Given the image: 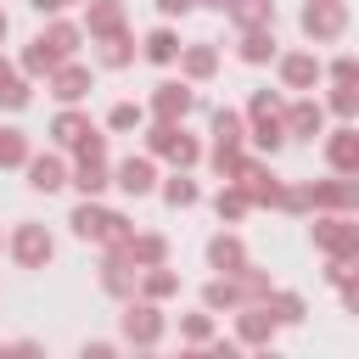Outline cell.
Wrapping results in <instances>:
<instances>
[{
    "instance_id": "cell-1",
    "label": "cell",
    "mask_w": 359,
    "mask_h": 359,
    "mask_svg": "<svg viewBox=\"0 0 359 359\" xmlns=\"http://www.w3.org/2000/svg\"><path fill=\"white\" fill-rule=\"evenodd\" d=\"M303 28H309L314 39H331V34L342 28V6H337V0H314V6L303 11Z\"/></svg>"
},
{
    "instance_id": "cell-2",
    "label": "cell",
    "mask_w": 359,
    "mask_h": 359,
    "mask_svg": "<svg viewBox=\"0 0 359 359\" xmlns=\"http://www.w3.org/2000/svg\"><path fill=\"white\" fill-rule=\"evenodd\" d=\"M73 224H79V236H95V241L123 236V219H112V213H101V208H79V213H73Z\"/></svg>"
},
{
    "instance_id": "cell-3",
    "label": "cell",
    "mask_w": 359,
    "mask_h": 359,
    "mask_svg": "<svg viewBox=\"0 0 359 359\" xmlns=\"http://www.w3.org/2000/svg\"><path fill=\"white\" fill-rule=\"evenodd\" d=\"M123 331H129L135 342H151V337L163 331V320H157V309H129V314H123Z\"/></svg>"
},
{
    "instance_id": "cell-4",
    "label": "cell",
    "mask_w": 359,
    "mask_h": 359,
    "mask_svg": "<svg viewBox=\"0 0 359 359\" xmlns=\"http://www.w3.org/2000/svg\"><path fill=\"white\" fill-rule=\"evenodd\" d=\"M118 185H123V191H135V196H140V191H151V163H123V168H118Z\"/></svg>"
},
{
    "instance_id": "cell-5",
    "label": "cell",
    "mask_w": 359,
    "mask_h": 359,
    "mask_svg": "<svg viewBox=\"0 0 359 359\" xmlns=\"http://www.w3.org/2000/svg\"><path fill=\"white\" fill-rule=\"evenodd\" d=\"M17 252H22V264H39V258H50V241H45V236L28 224V230L17 236Z\"/></svg>"
},
{
    "instance_id": "cell-6",
    "label": "cell",
    "mask_w": 359,
    "mask_h": 359,
    "mask_svg": "<svg viewBox=\"0 0 359 359\" xmlns=\"http://www.w3.org/2000/svg\"><path fill=\"white\" fill-rule=\"evenodd\" d=\"M185 107H191V90H185V84H163L157 112H163V118H174V112H185Z\"/></svg>"
},
{
    "instance_id": "cell-7",
    "label": "cell",
    "mask_w": 359,
    "mask_h": 359,
    "mask_svg": "<svg viewBox=\"0 0 359 359\" xmlns=\"http://www.w3.org/2000/svg\"><path fill=\"white\" fill-rule=\"evenodd\" d=\"M34 185H39V191H56V185H62V163H56V157H39V163H34Z\"/></svg>"
},
{
    "instance_id": "cell-8",
    "label": "cell",
    "mask_w": 359,
    "mask_h": 359,
    "mask_svg": "<svg viewBox=\"0 0 359 359\" xmlns=\"http://www.w3.org/2000/svg\"><path fill=\"white\" fill-rule=\"evenodd\" d=\"M286 79H292V84H309V79H320V62H314V56H292V62H286Z\"/></svg>"
},
{
    "instance_id": "cell-9",
    "label": "cell",
    "mask_w": 359,
    "mask_h": 359,
    "mask_svg": "<svg viewBox=\"0 0 359 359\" xmlns=\"http://www.w3.org/2000/svg\"><path fill=\"white\" fill-rule=\"evenodd\" d=\"M269 50H275V39H269L264 28H252V34H247V62H264Z\"/></svg>"
},
{
    "instance_id": "cell-10",
    "label": "cell",
    "mask_w": 359,
    "mask_h": 359,
    "mask_svg": "<svg viewBox=\"0 0 359 359\" xmlns=\"http://www.w3.org/2000/svg\"><path fill=\"white\" fill-rule=\"evenodd\" d=\"M292 129H297V135L320 129V107H309V101H303V107H292Z\"/></svg>"
},
{
    "instance_id": "cell-11",
    "label": "cell",
    "mask_w": 359,
    "mask_h": 359,
    "mask_svg": "<svg viewBox=\"0 0 359 359\" xmlns=\"http://www.w3.org/2000/svg\"><path fill=\"white\" fill-rule=\"evenodd\" d=\"M146 56H151V62H168V56H174V34H151V39H146Z\"/></svg>"
},
{
    "instance_id": "cell-12",
    "label": "cell",
    "mask_w": 359,
    "mask_h": 359,
    "mask_svg": "<svg viewBox=\"0 0 359 359\" xmlns=\"http://www.w3.org/2000/svg\"><path fill=\"white\" fill-rule=\"evenodd\" d=\"M56 95H62V101L84 95V73H62V79H56Z\"/></svg>"
},
{
    "instance_id": "cell-13",
    "label": "cell",
    "mask_w": 359,
    "mask_h": 359,
    "mask_svg": "<svg viewBox=\"0 0 359 359\" xmlns=\"http://www.w3.org/2000/svg\"><path fill=\"white\" fill-rule=\"evenodd\" d=\"M79 185H84V191H101V185H107V174L95 168V157H90L84 168H79Z\"/></svg>"
},
{
    "instance_id": "cell-14",
    "label": "cell",
    "mask_w": 359,
    "mask_h": 359,
    "mask_svg": "<svg viewBox=\"0 0 359 359\" xmlns=\"http://www.w3.org/2000/svg\"><path fill=\"white\" fill-rule=\"evenodd\" d=\"M17 157H22V140L11 129H0V163H17Z\"/></svg>"
},
{
    "instance_id": "cell-15",
    "label": "cell",
    "mask_w": 359,
    "mask_h": 359,
    "mask_svg": "<svg viewBox=\"0 0 359 359\" xmlns=\"http://www.w3.org/2000/svg\"><path fill=\"white\" fill-rule=\"evenodd\" d=\"M213 264H241V247L236 241H213Z\"/></svg>"
},
{
    "instance_id": "cell-16",
    "label": "cell",
    "mask_w": 359,
    "mask_h": 359,
    "mask_svg": "<svg viewBox=\"0 0 359 359\" xmlns=\"http://www.w3.org/2000/svg\"><path fill=\"white\" fill-rule=\"evenodd\" d=\"M185 67H191V73H213V50H191Z\"/></svg>"
},
{
    "instance_id": "cell-17",
    "label": "cell",
    "mask_w": 359,
    "mask_h": 359,
    "mask_svg": "<svg viewBox=\"0 0 359 359\" xmlns=\"http://www.w3.org/2000/svg\"><path fill=\"white\" fill-rule=\"evenodd\" d=\"M241 331L258 342V337H269V320H264V314H247V320H241Z\"/></svg>"
},
{
    "instance_id": "cell-18",
    "label": "cell",
    "mask_w": 359,
    "mask_h": 359,
    "mask_svg": "<svg viewBox=\"0 0 359 359\" xmlns=\"http://www.w3.org/2000/svg\"><path fill=\"white\" fill-rule=\"evenodd\" d=\"M56 135H62V140H84V123H79V118H62Z\"/></svg>"
},
{
    "instance_id": "cell-19",
    "label": "cell",
    "mask_w": 359,
    "mask_h": 359,
    "mask_svg": "<svg viewBox=\"0 0 359 359\" xmlns=\"http://www.w3.org/2000/svg\"><path fill=\"white\" fill-rule=\"evenodd\" d=\"M168 202H196V185H185V180H174V185H168Z\"/></svg>"
},
{
    "instance_id": "cell-20",
    "label": "cell",
    "mask_w": 359,
    "mask_h": 359,
    "mask_svg": "<svg viewBox=\"0 0 359 359\" xmlns=\"http://www.w3.org/2000/svg\"><path fill=\"white\" fill-rule=\"evenodd\" d=\"M236 17H241V22H258L264 6H258V0H236Z\"/></svg>"
},
{
    "instance_id": "cell-21",
    "label": "cell",
    "mask_w": 359,
    "mask_h": 359,
    "mask_svg": "<svg viewBox=\"0 0 359 359\" xmlns=\"http://www.w3.org/2000/svg\"><path fill=\"white\" fill-rule=\"evenodd\" d=\"M337 79L342 84H359V62H337Z\"/></svg>"
},
{
    "instance_id": "cell-22",
    "label": "cell",
    "mask_w": 359,
    "mask_h": 359,
    "mask_svg": "<svg viewBox=\"0 0 359 359\" xmlns=\"http://www.w3.org/2000/svg\"><path fill=\"white\" fill-rule=\"evenodd\" d=\"M157 6H163V11H185L191 0H157Z\"/></svg>"
},
{
    "instance_id": "cell-23",
    "label": "cell",
    "mask_w": 359,
    "mask_h": 359,
    "mask_svg": "<svg viewBox=\"0 0 359 359\" xmlns=\"http://www.w3.org/2000/svg\"><path fill=\"white\" fill-rule=\"evenodd\" d=\"M84 359H112V348H84Z\"/></svg>"
},
{
    "instance_id": "cell-24",
    "label": "cell",
    "mask_w": 359,
    "mask_h": 359,
    "mask_svg": "<svg viewBox=\"0 0 359 359\" xmlns=\"http://www.w3.org/2000/svg\"><path fill=\"white\" fill-rule=\"evenodd\" d=\"M208 359H236V348H213V353H208Z\"/></svg>"
},
{
    "instance_id": "cell-25",
    "label": "cell",
    "mask_w": 359,
    "mask_h": 359,
    "mask_svg": "<svg viewBox=\"0 0 359 359\" xmlns=\"http://www.w3.org/2000/svg\"><path fill=\"white\" fill-rule=\"evenodd\" d=\"M34 6H39V11H56V6H62V0H34Z\"/></svg>"
},
{
    "instance_id": "cell-26",
    "label": "cell",
    "mask_w": 359,
    "mask_h": 359,
    "mask_svg": "<svg viewBox=\"0 0 359 359\" xmlns=\"http://www.w3.org/2000/svg\"><path fill=\"white\" fill-rule=\"evenodd\" d=\"M0 359H11V353H6V348H0Z\"/></svg>"
},
{
    "instance_id": "cell-27",
    "label": "cell",
    "mask_w": 359,
    "mask_h": 359,
    "mask_svg": "<svg viewBox=\"0 0 359 359\" xmlns=\"http://www.w3.org/2000/svg\"><path fill=\"white\" fill-rule=\"evenodd\" d=\"M0 34H6V17H0Z\"/></svg>"
},
{
    "instance_id": "cell-28",
    "label": "cell",
    "mask_w": 359,
    "mask_h": 359,
    "mask_svg": "<svg viewBox=\"0 0 359 359\" xmlns=\"http://www.w3.org/2000/svg\"><path fill=\"white\" fill-rule=\"evenodd\" d=\"M258 359H275V353H258Z\"/></svg>"
}]
</instances>
